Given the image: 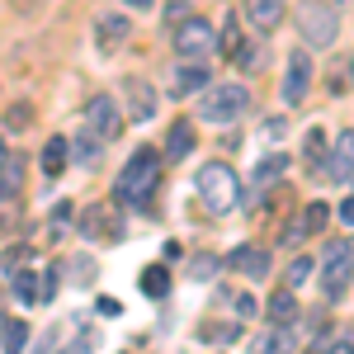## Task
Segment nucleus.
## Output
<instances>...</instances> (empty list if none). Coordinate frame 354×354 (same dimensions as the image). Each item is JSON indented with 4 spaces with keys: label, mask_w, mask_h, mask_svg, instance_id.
Here are the masks:
<instances>
[{
    "label": "nucleus",
    "mask_w": 354,
    "mask_h": 354,
    "mask_svg": "<svg viewBox=\"0 0 354 354\" xmlns=\"http://www.w3.org/2000/svg\"><path fill=\"white\" fill-rule=\"evenodd\" d=\"M161 185V151L156 147H137L128 165L118 170V185H113V198L128 203V208H147L151 194Z\"/></svg>",
    "instance_id": "nucleus-1"
},
{
    "label": "nucleus",
    "mask_w": 354,
    "mask_h": 354,
    "mask_svg": "<svg viewBox=\"0 0 354 354\" xmlns=\"http://www.w3.org/2000/svg\"><path fill=\"white\" fill-rule=\"evenodd\" d=\"M194 189L203 198V208L213 213V218H227L236 203H241V180H236V170L222 161H208L198 175H194Z\"/></svg>",
    "instance_id": "nucleus-2"
},
{
    "label": "nucleus",
    "mask_w": 354,
    "mask_h": 354,
    "mask_svg": "<svg viewBox=\"0 0 354 354\" xmlns=\"http://www.w3.org/2000/svg\"><path fill=\"white\" fill-rule=\"evenodd\" d=\"M198 104V118L203 123H236L245 109H250V90L241 81H222V85H203L194 95Z\"/></svg>",
    "instance_id": "nucleus-3"
},
{
    "label": "nucleus",
    "mask_w": 354,
    "mask_h": 354,
    "mask_svg": "<svg viewBox=\"0 0 354 354\" xmlns=\"http://www.w3.org/2000/svg\"><path fill=\"white\" fill-rule=\"evenodd\" d=\"M298 33L307 48H330L335 43V33H340V15H335V5L330 0H302L298 5Z\"/></svg>",
    "instance_id": "nucleus-4"
},
{
    "label": "nucleus",
    "mask_w": 354,
    "mask_h": 354,
    "mask_svg": "<svg viewBox=\"0 0 354 354\" xmlns=\"http://www.w3.org/2000/svg\"><path fill=\"white\" fill-rule=\"evenodd\" d=\"M350 279H354V245L330 241L326 250H322V293H326V298H340V293L350 288Z\"/></svg>",
    "instance_id": "nucleus-5"
},
{
    "label": "nucleus",
    "mask_w": 354,
    "mask_h": 354,
    "mask_svg": "<svg viewBox=\"0 0 354 354\" xmlns=\"http://www.w3.org/2000/svg\"><path fill=\"white\" fill-rule=\"evenodd\" d=\"M170 43H175V53L189 57V62H208L213 57V24H203V19H180L175 33H170Z\"/></svg>",
    "instance_id": "nucleus-6"
},
{
    "label": "nucleus",
    "mask_w": 354,
    "mask_h": 354,
    "mask_svg": "<svg viewBox=\"0 0 354 354\" xmlns=\"http://www.w3.org/2000/svg\"><path fill=\"white\" fill-rule=\"evenodd\" d=\"M307 85H312V57H307V48H298V53H288V66H283V90H279V100H283L288 109H298L302 100H307Z\"/></svg>",
    "instance_id": "nucleus-7"
},
{
    "label": "nucleus",
    "mask_w": 354,
    "mask_h": 354,
    "mask_svg": "<svg viewBox=\"0 0 354 354\" xmlns=\"http://www.w3.org/2000/svg\"><path fill=\"white\" fill-rule=\"evenodd\" d=\"M85 128L100 137V142H113V137L123 133V109H118V100L95 95V100L85 104Z\"/></svg>",
    "instance_id": "nucleus-8"
},
{
    "label": "nucleus",
    "mask_w": 354,
    "mask_h": 354,
    "mask_svg": "<svg viewBox=\"0 0 354 354\" xmlns=\"http://www.w3.org/2000/svg\"><path fill=\"white\" fill-rule=\"evenodd\" d=\"M326 180L330 185H350L354 180V128L335 137V147H330V161H326Z\"/></svg>",
    "instance_id": "nucleus-9"
},
{
    "label": "nucleus",
    "mask_w": 354,
    "mask_h": 354,
    "mask_svg": "<svg viewBox=\"0 0 354 354\" xmlns=\"http://www.w3.org/2000/svg\"><path fill=\"white\" fill-rule=\"evenodd\" d=\"M123 95H128V118H133V123L156 118V90H151V81L128 76V81H123Z\"/></svg>",
    "instance_id": "nucleus-10"
},
{
    "label": "nucleus",
    "mask_w": 354,
    "mask_h": 354,
    "mask_svg": "<svg viewBox=\"0 0 354 354\" xmlns=\"http://www.w3.org/2000/svg\"><path fill=\"white\" fill-rule=\"evenodd\" d=\"M203 85H213L208 81V62H180L175 76H170V95L175 100H194Z\"/></svg>",
    "instance_id": "nucleus-11"
},
{
    "label": "nucleus",
    "mask_w": 354,
    "mask_h": 354,
    "mask_svg": "<svg viewBox=\"0 0 354 354\" xmlns=\"http://www.w3.org/2000/svg\"><path fill=\"white\" fill-rule=\"evenodd\" d=\"M227 265L245 279H265L270 274V250H260V245H236L232 255H227Z\"/></svg>",
    "instance_id": "nucleus-12"
},
{
    "label": "nucleus",
    "mask_w": 354,
    "mask_h": 354,
    "mask_svg": "<svg viewBox=\"0 0 354 354\" xmlns=\"http://www.w3.org/2000/svg\"><path fill=\"white\" fill-rule=\"evenodd\" d=\"M128 33H133L128 15H100V24H95V38H100L104 53H113L118 43H128Z\"/></svg>",
    "instance_id": "nucleus-13"
},
{
    "label": "nucleus",
    "mask_w": 354,
    "mask_h": 354,
    "mask_svg": "<svg viewBox=\"0 0 354 354\" xmlns=\"http://www.w3.org/2000/svg\"><path fill=\"white\" fill-rule=\"evenodd\" d=\"M283 5H288V0H245V15H250V24L260 28V33H270V28H279V19H283Z\"/></svg>",
    "instance_id": "nucleus-14"
},
{
    "label": "nucleus",
    "mask_w": 354,
    "mask_h": 354,
    "mask_svg": "<svg viewBox=\"0 0 354 354\" xmlns=\"http://www.w3.org/2000/svg\"><path fill=\"white\" fill-rule=\"evenodd\" d=\"M66 161H71V142H66V137H53V142L43 147V175L57 180V175L66 170Z\"/></svg>",
    "instance_id": "nucleus-15"
},
{
    "label": "nucleus",
    "mask_w": 354,
    "mask_h": 354,
    "mask_svg": "<svg viewBox=\"0 0 354 354\" xmlns=\"http://www.w3.org/2000/svg\"><path fill=\"white\" fill-rule=\"evenodd\" d=\"M302 156H307V165H312V175H317V170L326 175L330 151H326V133H322V128H307V142H302Z\"/></svg>",
    "instance_id": "nucleus-16"
},
{
    "label": "nucleus",
    "mask_w": 354,
    "mask_h": 354,
    "mask_svg": "<svg viewBox=\"0 0 354 354\" xmlns=\"http://www.w3.org/2000/svg\"><path fill=\"white\" fill-rule=\"evenodd\" d=\"M194 151V123H175L165 137V161H185Z\"/></svg>",
    "instance_id": "nucleus-17"
},
{
    "label": "nucleus",
    "mask_w": 354,
    "mask_h": 354,
    "mask_svg": "<svg viewBox=\"0 0 354 354\" xmlns=\"http://www.w3.org/2000/svg\"><path fill=\"white\" fill-rule=\"evenodd\" d=\"M255 354H293V326H270L255 340Z\"/></svg>",
    "instance_id": "nucleus-18"
},
{
    "label": "nucleus",
    "mask_w": 354,
    "mask_h": 354,
    "mask_svg": "<svg viewBox=\"0 0 354 354\" xmlns=\"http://www.w3.org/2000/svg\"><path fill=\"white\" fill-rule=\"evenodd\" d=\"M293 317H298V298H293V288H279V293L270 298V322H274V326H288Z\"/></svg>",
    "instance_id": "nucleus-19"
},
{
    "label": "nucleus",
    "mask_w": 354,
    "mask_h": 354,
    "mask_svg": "<svg viewBox=\"0 0 354 354\" xmlns=\"http://www.w3.org/2000/svg\"><path fill=\"white\" fill-rule=\"evenodd\" d=\"M137 283H142L147 298H165V293H170V274H165V265H147Z\"/></svg>",
    "instance_id": "nucleus-20"
},
{
    "label": "nucleus",
    "mask_w": 354,
    "mask_h": 354,
    "mask_svg": "<svg viewBox=\"0 0 354 354\" xmlns=\"http://www.w3.org/2000/svg\"><path fill=\"white\" fill-rule=\"evenodd\" d=\"M19 185H24V165H19V156H5V165H0V198L19 194Z\"/></svg>",
    "instance_id": "nucleus-21"
},
{
    "label": "nucleus",
    "mask_w": 354,
    "mask_h": 354,
    "mask_svg": "<svg viewBox=\"0 0 354 354\" xmlns=\"http://www.w3.org/2000/svg\"><path fill=\"white\" fill-rule=\"evenodd\" d=\"M307 236H312V222H307V213H298V218L279 232V245H283V250H293V245H302Z\"/></svg>",
    "instance_id": "nucleus-22"
},
{
    "label": "nucleus",
    "mask_w": 354,
    "mask_h": 354,
    "mask_svg": "<svg viewBox=\"0 0 354 354\" xmlns=\"http://www.w3.org/2000/svg\"><path fill=\"white\" fill-rule=\"evenodd\" d=\"M283 165H288V156H283V151H279V156H265V161L255 165V185H260V189H265V185H274V180L283 175Z\"/></svg>",
    "instance_id": "nucleus-23"
},
{
    "label": "nucleus",
    "mask_w": 354,
    "mask_h": 354,
    "mask_svg": "<svg viewBox=\"0 0 354 354\" xmlns=\"http://www.w3.org/2000/svg\"><path fill=\"white\" fill-rule=\"evenodd\" d=\"M38 274H28V270H15V298L19 302H38Z\"/></svg>",
    "instance_id": "nucleus-24"
},
{
    "label": "nucleus",
    "mask_w": 354,
    "mask_h": 354,
    "mask_svg": "<svg viewBox=\"0 0 354 354\" xmlns=\"http://www.w3.org/2000/svg\"><path fill=\"white\" fill-rule=\"evenodd\" d=\"M28 345V326L24 322H5V354H24Z\"/></svg>",
    "instance_id": "nucleus-25"
},
{
    "label": "nucleus",
    "mask_w": 354,
    "mask_h": 354,
    "mask_svg": "<svg viewBox=\"0 0 354 354\" xmlns=\"http://www.w3.org/2000/svg\"><path fill=\"white\" fill-rule=\"evenodd\" d=\"M76 161H81V165H95V161H100V137L90 133V128H85L81 142H76Z\"/></svg>",
    "instance_id": "nucleus-26"
},
{
    "label": "nucleus",
    "mask_w": 354,
    "mask_h": 354,
    "mask_svg": "<svg viewBox=\"0 0 354 354\" xmlns=\"http://www.w3.org/2000/svg\"><path fill=\"white\" fill-rule=\"evenodd\" d=\"M307 274H312V260L302 255V260L288 265V279H283V283H288V288H302V283H307Z\"/></svg>",
    "instance_id": "nucleus-27"
},
{
    "label": "nucleus",
    "mask_w": 354,
    "mask_h": 354,
    "mask_svg": "<svg viewBox=\"0 0 354 354\" xmlns=\"http://www.w3.org/2000/svg\"><path fill=\"white\" fill-rule=\"evenodd\" d=\"M222 48H227V57H236V48H241V24L236 19H227V28H222Z\"/></svg>",
    "instance_id": "nucleus-28"
},
{
    "label": "nucleus",
    "mask_w": 354,
    "mask_h": 354,
    "mask_svg": "<svg viewBox=\"0 0 354 354\" xmlns=\"http://www.w3.org/2000/svg\"><path fill=\"white\" fill-rule=\"evenodd\" d=\"M218 265H222V260H213V255H198V260L189 265V274H194V279H213V274H218Z\"/></svg>",
    "instance_id": "nucleus-29"
},
{
    "label": "nucleus",
    "mask_w": 354,
    "mask_h": 354,
    "mask_svg": "<svg viewBox=\"0 0 354 354\" xmlns=\"http://www.w3.org/2000/svg\"><path fill=\"white\" fill-rule=\"evenodd\" d=\"M302 213H307V222H312V232H322V227H326V218H330V208H326V203H307Z\"/></svg>",
    "instance_id": "nucleus-30"
},
{
    "label": "nucleus",
    "mask_w": 354,
    "mask_h": 354,
    "mask_svg": "<svg viewBox=\"0 0 354 354\" xmlns=\"http://www.w3.org/2000/svg\"><path fill=\"white\" fill-rule=\"evenodd\" d=\"M53 298H57V270H48L38 283V302H53Z\"/></svg>",
    "instance_id": "nucleus-31"
},
{
    "label": "nucleus",
    "mask_w": 354,
    "mask_h": 354,
    "mask_svg": "<svg viewBox=\"0 0 354 354\" xmlns=\"http://www.w3.org/2000/svg\"><path fill=\"white\" fill-rule=\"evenodd\" d=\"M28 118H33V109H28V104H19V109H10V118H5V123H10V128H24Z\"/></svg>",
    "instance_id": "nucleus-32"
},
{
    "label": "nucleus",
    "mask_w": 354,
    "mask_h": 354,
    "mask_svg": "<svg viewBox=\"0 0 354 354\" xmlns=\"http://www.w3.org/2000/svg\"><path fill=\"white\" fill-rule=\"evenodd\" d=\"M283 133H288V128H283V118H265V142H279Z\"/></svg>",
    "instance_id": "nucleus-33"
},
{
    "label": "nucleus",
    "mask_w": 354,
    "mask_h": 354,
    "mask_svg": "<svg viewBox=\"0 0 354 354\" xmlns=\"http://www.w3.org/2000/svg\"><path fill=\"white\" fill-rule=\"evenodd\" d=\"M236 302V312H241V317H250V312H255V302H250V293H241V298H232Z\"/></svg>",
    "instance_id": "nucleus-34"
},
{
    "label": "nucleus",
    "mask_w": 354,
    "mask_h": 354,
    "mask_svg": "<svg viewBox=\"0 0 354 354\" xmlns=\"http://www.w3.org/2000/svg\"><path fill=\"white\" fill-rule=\"evenodd\" d=\"M340 222H350V227H354V194L345 198V203H340Z\"/></svg>",
    "instance_id": "nucleus-35"
},
{
    "label": "nucleus",
    "mask_w": 354,
    "mask_h": 354,
    "mask_svg": "<svg viewBox=\"0 0 354 354\" xmlns=\"http://www.w3.org/2000/svg\"><path fill=\"white\" fill-rule=\"evenodd\" d=\"M330 354H354V340H345V345H335Z\"/></svg>",
    "instance_id": "nucleus-36"
},
{
    "label": "nucleus",
    "mask_w": 354,
    "mask_h": 354,
    "mask_svg": "<svg viewBox=\"0 0 354 354\" xmlns=\"http://www.w3.org/2000/svg\"><path fill=\"white\" fill-rule=\"evenodd\" d=\"M123 5H128V10H147L151 0H123Z\"/></svg>",
    "instance_id": "nucleus-37"
},
{
    "label": "nucleus",
    "mask_w": 354,
    "mask_h": 354,
    "mask_svg": "<svg viewBox=\"0 0 354 354\" xmlns=\"http://www.w3.org/2000/svg\"><path fill=\"white\" fill-rule=\"evenodd\" d=\"M5 156H10V151H5V137H0V165H5Z\"/></svg>",
    "instance_id": "nucleus-38"
},
{
    "label": "nucleus",
    "mask_w": 354,
    "mask_h": 354,
    "mask_svg": "<svg viewBox=\"0 0 354 354\" xmlns=\"http://www.w3.org/2000/svg\"><path fill=\"white\" fill-rule=\"evenodd\" d=\"M350 76H354V57H350Z\"/></svg>",
    "instance_id": "nucleus-39"
}]
</instances>
